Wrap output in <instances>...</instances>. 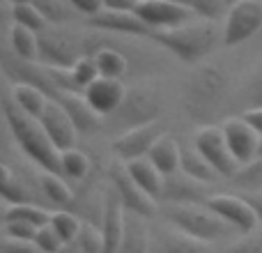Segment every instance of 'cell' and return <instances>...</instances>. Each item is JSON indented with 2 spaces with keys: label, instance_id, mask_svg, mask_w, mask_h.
Wrapping results in <instances>:
<instances>
[{
  "label": "cell",
  "instance_id": "obj_35",
  "mask_svg": "<svg viewBox=\"0 0 262 253\" xmlns=\"http://www.w3.org/2000/svg\"><path fill=\"white\" fill-rule=\"evenodd\" d=\"M175 3L184 5L195 16H200L203 21H212V23L228 14V5L223 0H175Z\"/></svg>",
  "mask_w": 262,
  "mask_h": 253
},
{
  "label": "cell",
  "instance_id": "obj_6",
  "mask_svg": "<svg viewBox=\"0 0 262 253\" xmlns=\"http://www.w3.org/2000/svg\"><path fill=\"white\" fill-rule=\"evenodd\" d=\"M83 55V35L67 30L64 26H49L39 32V60L51 69H72Z\"/></svg>",
  "mask_w": 262,
  "mask_h": 253
},
{
  "label": "cell",
  "instance_id": "obj_22",
  "mask_svg": "<svg viewBox=\"0 0 262 253\" xmlns=\"http://www.w3.org/2000/svg\"><path fill=\"white\" fill-rule=\"evenodd\" d=\"M35 189L26 177L18 173V168H12L7 161L3 163V205H21L35 203Z\"/></svg>",
  "mask_w": 262,
  "mask_h": 253
},
{
  "label": "cell",
  "instance_id": "obj_46",
  "mask_svg": "<svg viewBox=\"0 0 262 253\" xmlns=\"http://www.w3.org/2000/svg\"><path fill=\"white\" fill-rule=\"evenodd\" d=\"M246 200L251 203V207L255 209V214H258V221L262 226V191H249V194H242Z\"/></svg>",
  "mask_w": 262,
  "mask_h": 253
},
{
  "label": "cell",
  "instance_id": "obj_24",
  "mask_svg": "<svg viewBox=\"0 0 262 253\" xmlns=\"http://www.w3.org/2000/svg\"><path fill=\"white\" fill-rule=\"evenodd\" d=\"M7 92L14 99V104H16L26 115H30V118H35V120H39L41 115H44L46 106H49V101H51L39 88L26 86V83H14Z\"/></svg>",
  "mask_w": 262,
  "mask_h": 253
},
{
  "label": "cell",
  "instance_id": "obj_32",
  "mask_svg": "<svg viewBox=\"0 0 262 253\" xmlns=\"http://www.w3.org/2000/svg\"><path fill=\"white\" fill-rule=\"evenodd\" d=\"M230 182H232V186H235L239 194L262 191V157H255L253 161L244 163Z\"/></svg>",
  "mask_w": 262,
  "mask_h": 253
},
{
  "label": "cell",
  "instance_id": "obj_47",
  "mask_svg": "<svg viewBox=\"0 0 262 253\" xmlns=\"http://www.w3.org/2000/svg\"><path fill=\"white\" fill-rule=\"evenodd\" d=\"M9 5H26V3H32V0H7Z\"/></svg>",
  "mask_w": 262,
  "mask_h": 253
},
{
  "label": "cell",
  "instance_id": "obj_21",
  "mask_svg": "<svg viewBox=\"0 0 262 253\" xmlns=\"http://www.w3.org/2000/svg\"><path fill=\"white\" fill-rule=\"evenodd\" d=\"M39 194L44 200H49V205H53L55 209H72L76 194L69 186V180L58 173H46L41 171L39 175Z\"/></svg>",
  "mask_w": 262,
  "mask_h": 253
},
{
  "label": "cell",
  "instance_id": "obj_19",
  "mask_svg": "<svg viewBox=\"0 0 262 253\" xmlns=\"http://www.w3.org/2000/svg\"><path fill=\"white\" fill-rule=\"evenodd\" d=\"M124 95H127V88H124L122 81H118V78H104V76H99L83 92L85 101L101 118H108L111 113H115L118 106L122 104Z\"/></svg>",
  "mask_w": 262,
  "mask_h": 253
},
{
  "label": "cell",
  "instance_id": "obj_11",
  "mask_svg": "<svg viewBox=\"0 0 262 253\" xmlns=\"http://www.w3.org/2000/svg\"><path fill=\"white\" fill-rule=\"evenodd\" d=\"M205 205L214 214H219L228 226L235 228L239 235L255 230L260 223L255 209L251 207V203L242 194H214Z\"/></svg>",
  "mask_w": 262,
  "mask_h": 253
},
{
  "label": "cell",
  "instance_id": "obj_18",
  "mask_svg": "<svg viewBox=\"0 0 262 253\" xmlns=\"http://www.w3.org/2000/svg\"><path fill=\"white\" fill-rule=\"evenodd\" d=\"M41 126H44L46 136L51 138V143L64 152L69 147H76V138H78V131H76V124L74 120L69 118V113L58 104V101H49L46 106L44 115L39 118Z\"/></svg>",
  "mask_w": 262,
  "mask_h": 253
},
{
  "label": "cell",
  "instance_id": "obj_10",
  "mask_svg": "<svg viewBox=\"0 0 262 253\" xmlns=\"http://www.w3.org/2000/svg\"><path fill=\"white\" fill-rule=\"evenodd\" d=\"M214 196L212 184L198 182L186 173L177 171L163 177V186L159 194V205H205Z\"/></svg>",
  "mask_w": 262,
  "mask_h": 253
},
{
  "label": "cell",
  "instance_id": "obj_37",
  "mask_svg": "<svg viewBox=\"0 0 262 253\" xmlns=\"http://www.w3.org/2000/svg\"><path fill=\"white\" fill-rule=\"evenodd\" d=\"M219 253H262V226L226 242Z\"/></svg>",
  "mask_w": 262,
  "mask_h": 253
},
{
  "label": "cell",
  "instance_id": "obj_50",
  "mask_svg": "<svg viewBox=\"0 0 262 253\" xmlns=\"http://www.w3.org/2000/svg\"><path fill=\"white\" fill-rule=\"evenodd\" d=\"M260 37H262V32H260Z\"/></svg>",
  "mask_w": 262,
  "mask_h": 253
},
{
  "label": "cell",
  "instance_id": "obj_33",
  "mask_svg": "<svg viewBox=\"0 0 262 253\" xmlns=\"http://www.w3.org/2000/svg\"><path fill=\"white\" fill-rule=\"evenodd\" d=\"M51 226L69 244V242H76L78 233L83 228V219L72 209H55L53 217H51Z\"/></svg>",
  "mask_w": 262,
  "mask_h": 253
},
{
  "label": "cell",
  "instance_id": "obj_44",
  "mask_svg": "<svg viewBox=\"0 0 262 253\" xmlns=\"http://www.w3.org/2000/svg\"><path fill=\"white\" fill-rule=\"evenodd\" d=\"M140 0H104V9L113 12H136Z\"/></svg>",
  "mask_w": 262,
  "mask_h": 253
},
{
  "label": "cell",
  "instance_id": "obj_30",
  "mask_svg": "<svg viewBox=\"0 0 262 253\" xmlns=\"http://www.w3.org/2000/svg\"><path fill=\"white\" fill-rule=\"evenodd\" d=\"M53 212L37 203H21V205H3V221H26L37 228H44L51 223Z\"/></svg>",
  "mask_w": 262,
  "mask_h": 253
},
{
  "label": "cell",
  "instance_id": "obj_42",
  "mask_svg": "<svg viewBox=\"0 0 262 253\" xmlns=\"http://www.w3.org/2000/svg\"><path fill=\"white\" fill-rule=\"evenodd\" d=\"M0 253H44L35 242H21V240H9L5 237Z\"/></svg>",
  "mask_w": 262,
  "mask_h": 253
},
{
  "label": "cell",
  "instance_id": "obj_38",
  "mask_svg": "<svg viewBox=\"0 0 262 253\" xmlns=\"http://www.w3.org/2000/svg\"><path fill=\"white\" fill-rule=\"evenodd\" d=\"M72 76H74V81H76V86L85 92V88H90L92 83L101 76L99 67H97V60L92 58V55H81V58L76 60V65L72 67Z\"/></svg>",
  "mask_w": 262,
  "mask_h": 253
},
{
  "label": "cell",
  "instance_id": "obj_36",
  "mask_svg": "<svg viewBox=\"0 0 262 253\" xmlns=\"http://www.w3.org/2000/svg\"><path fill=\"white\" fill-rule=\"evenodd\" d=\"M76 246L81 253H104V235H101L99 223L83 221V228L76 237Z\"/></svg>",
  "mask_w": 262,
  "mask_h": 253
},
{
  "label": "cell",
  "instance_id": "obj_25",
  "mask_svg": "<svg viewBox=\"0 0 262 253\" xmlns=\"http://www.w3.org/2000/svg\"><path fill=\"white\" fill-rule=\"evenodd\" d=\"M182 173H186L189 177L198 182H205V184H216L221 182L223 177L219 175V171L198 152V150L191 145V147H182V166H180Z\"/></svg>",
  "mask_w": 262,
  "mask_h": 253
},
{
  "label": "cell",
  "instance_id": "obj_49",
  "mask_svg": "<svg viewBox=\"0 0 262 253\" xmlns=\"http://www.w3.org/2000/svg\"><path fill=\"white\" fill-rule=\"evenodd\" d=\"M258 157H262V138H260V150H258Z\"/></svg>",
  "mask_w": 262,
  "mask_h": 253
},
{
  "label": "cell",
  "instance_id": "obj_7",
  "mask_svg": "<svg viewBox=\"0 0 262 253\" xmlns=\"http://www.w3.org/2000/svg\"><path fill=\"white\" fill-rule=\"evenodd\" d=\"M262 32V0H239L223 21V46H239Z\"/></svg>",
  "mask_w": 262,
  "mask_h": 253
},
{
  "label": "cell",
  "instance_id": "obj_1",
  "mask_svg": "<svg viewBox=\"0 0 262 253\" xmlns=\"http://www.w3.org/2000/svg\"><path fill=\"white\" fill-rule=\"evenodd\" d=\"M230 83L216 65H198L182 86V113L198 126L219 124L228 106Z\"/></svg>",
  "mask_w": 262,
  "mask_h": 253
},
{
  "label": "cell",
  "instance_id": "obj_29",
  "mask_svg": "<svg viewBox=\"0 0 262 253\" xmlns=\"http://www.w3.org/2000/svg\"><path fill=\"white\" fill-rule=\"evenodd\" d=\"M92 58L97 60V67H99V74L104 78H118L122 81L124 76L131 72L129 67V60L122 51L113 49V46H101Z\"/></svg>",
  "mask_w": 262,
  "mask_h": 253
},
{
  "label": "cell",
  "instance_id": "obj_13",
  "mask_svg": "<svg viewBox=\"0 0 262 253\" xmlns=\"http://www.w3.org/2000/svg\"><path fill=\"white\" fill-rule=\"evenodd\" d=\"M136 14L152 28L157 30H170V28H180L184 23L193 21L195 14L189 7L175 3V0H140Z\"/></svg>",
  "mask_w": 262,
  "mask_h": 253
},
{
  "label": "cell",
  "instance_id": "obj_17",
  "mask_svg": "<svg viewBox=\"0 0 262 253\" xmlns=\"http://www.w3.org/2000/svg\"><path fill=\"white\" fill-rule=\"evenodd\" d=\"M152 253H214V249L207 242H200L161 221L152 226Z\"/></svg>",
  "mask_w": 262,
  "mask_h": 253
},
{
  "label": "cell",
  "instance_id": "obj_31",
  "mask_svg": "<svg viewBox=\"0 0 262 253\" xmlns=\"http://www.w3.org/2000/svg\"><path fill=\"white\" fill-rule=\"evenodd\" d=\"M32 3L41 12V16L49 26H67L78 14L69 0H32Z\"/></svg>",
  "mask_w": 262,
  "mask_h": 253
},
{
  "label": "cell",
  "instance_id": "obj_14",
  "mask_svg": "<svg viewBox=\"0 0 262 253\" xmlns=\"http://www.w3.org/2000/svg\"><path fill=\"white\" fill-rule=\"evenodd\" d=\"M221 129H223V136H226V143H228V147H230L232 157H235V161L239 163V168L258 157L262 136L246 122L242 115L239 118L223 120Z\"/></svg>",
  "mask_w": 262,
  "mask_h": 253
},
{
  "label": "cell",
  "instance_id": "obj_15",
  "mask_svg": "<svg viewBox=\"0 0 262 253\" xmlns=\"http://www.w3.org/2000/svg\"><path fill=\"white\" fill-rule=\"evenodd\" d=\"M90 30L111 32V35H127V37H149L154 30L138 16L136 12H113V9H101L99 14L88 18Z\"/></svg>",
  "mask_w": 262,
  "mask_h": 253
},
{
  "label": "cell",
  "instance_id": "obj_26",
  "mask_svg": "<svg viewBox=\"0 0 262 253\" xmlns=\"http://www.w3.org/2000/svg\"><path fill=\"white\" fill-rule=\"evenodd\" d=\"M127 168H129V175L136 180V184L147 191L152 198H157V203H159V194H161V186H163V173L147 157L136 159V161H127Z\"/></svg>",
  "mask_w": 262,
  "mask_h": 253
},
{
  "label": "cell",
  "instance_id": "obj_5",
  "mask_svg": "<svg viewBox=\"0 0 262 253\" xmlns=\"http://www.w3.org/2000/svg\"><path fill=\"white\" fill-rule=\"evenodd\" d=\"M163 111V99L161 92L152 86H131L127 88L122 104L118 106L115 113L104 118V124L108 122L111 131L115 134H124V131L138 129V126L159 122Z\"/></svg>",
  "mask_w": 262,
  "mask_h": 253
},
{
  "label": "cell",
  "instance_id": "obj_48",
  "mask_svg": "<svg viewBox=\"0 0 262 253\" xmlns=\"http://www.w3.org/2000/svg\"><path fill=\"white\" fill-rule=\"evenodd\" d=\"M223 3H226V5H228V9H230L232 5H237V3H239V0H223Z\"/></svg>",
  "mask_w": 262,
  "mask_h": 253
},
{
  "label": "cell",
  "instance_id": "obj_4",
  "mask_svg": "<svg viewBox=\"0 0 262 253\" xmlns=\"http://www.w3.org/2000/svg\"><path fill=\"white\" fill-rule=\"evenodd\" d=\"M159 219L207 244L230 242L239 235L207 205H159Z\"/></svg>",
  "mask_w": 262,
  "mask_h": 253
},
{
  "label": "cell",
  "instance_id": "obj_20",
  "mask_svg": "<svg viewBox=\"0 0 262 253\" xmlns=\"http://www.w3.org/2000/svg\"><path fill=\"white\" fill-rule=\"evenodd\" d=\"M118 253H152V223L147 217H140L127 209L124 233Z\"/></svg>",
  "mask_w": 262,
  "mask_h": 253
},
{
  "label": "cell",
  "instance_id": "obj_45",
  "mask_svg": "<svg viewBox=\"0 0 262 253\" xmlns=\"http://www.w3.org/2000/svg\"><path fill=\"white\" fill-rule=\"evenodd\" d=\"M242 118H244L246 122H249L262 136V109H246V111H242Z\"/></svg>",
  "mask_w": 262,
  "mask_h": 253
},
{
  "label": "cell",
  "instance_id": "obj_23",
  "mask_svg": "<svg viewBox=\"0 0 262 253\" xmlns=\"http://www.w3.org/2000/svg\"><path fill=\"white\" fill-rule=\"evenodd\" d=\"M147 159L163 173V177L172 175V173H177L182 166V145L177 143L170 134H163L161 138L157 140V145L149 150Z\"/></svg>",
  "mask_w": 262,
  "mask_h": 253
},
{
  "label": "cell",
  "instance_id": "obj_39",
  "mask_svg": "<svg viewBox=\"0 0 262 253\" xmlns=\"http://www.w3.org/2000/svg\"><path fill=\"white\" fill-rule=\"evenodd\" d=\"M242 104L246 109H262V67H258L244 81V86H242Z\"/></svg>",
  "mask_w": 262,
  "mask_h": 253
},
{
  "label": "cell",
  "instance_id": "obj_12",
  "mask_svg": "<svg viewBox=\"0 0 262 253\" xmlns=\"http://www.w3.org/2000/svg\"><path fill=\"white\" fill-rule=\"evenodd\" d=\"M163 134H166V126L159 120V122L145 124V126H138V129H131V131L115 136L111 150H113L115 159H120L124 163L136 161V159H145Z\"/></svg>",
  "mask_w": 262,
  "mask_h": 253
},
{
  "label": "cell",
  "instance_id": "obj_28",
  "mask_svg": "<svg viewBox=\"0 0 262 253\" xmlns=\"http://www.w3.org/2000/svg\"><path fill=\"white\" fill-rule=\"evenodd\" d=\"M60 168H62V177H67L69 182H83L92 175V161L83 150L69 147L64 152H60Z\"/></svg>",
  "mask_w": 262,
  "mask_h": 253
},
{
  "label": "cell",
  "instance_id": "obj_9",
  "mask_svg": "<svg viewBox=\"0 0 262 253\" xmlns=\"http://www.w3.org/2000/svg\"><path fill=\"white\" fill-rule=\"evenodd\" d=\"M193 147L216 168L219 175H221L223 180H232V177L237 175L239 163L235 161L230 147H228L221 124L198 126V131L193 134Z\"/></svg>",
  "mask_w": 262,
  "mask_h": 253
},
{
  "label": "cell",
  "instance_id": "obj_34",
  "mask_svg": "<svg viewBox=\"0 0 262 253\" xmlns=\"http://www.w3.org/2000/svg\"><path fill=\"white\" fill-rule=\"evenodd\" d=\"M12 23L16 26H23L28 30L37 32L39 35L41 30L49 28V23L44 21L41 12L35 7V3H26V5H12Z\"/></svg>",
  "mask_w": 262,
  "mask_h": 253
},
{
  "label": "cell",
  "instance_id": "obj_3",
  "mask_svg": "<svg viewBox=\"0 0 262 253\" xmlns=\"http://www.w3.org/2000/svg\"><path fill=\"white\" fill-rule=\"evenodd\" d=\"M149 39L161 51H166L168 55L182 60V62L200 65L216 49L221 32L216 30L212 21H191L180 28H170V30H157Z\"/></svg>",
  "mask_w": 262,
  "mask_h": 253
},
{
  "label": "cell",
  "instance_id": "obj_8",
  "mask_svg": "<svg viewBox=\"0 0 262 253\" xmlns=\"http://www.w3.org/2000/svg\"><path fill=\"white\" fill-rule=\"evenodd\" d=\"M108 182L113 184V189L118 191L120 200L122 205L129 209V212H136L140 217H147V219H154L159 217V203L157 198L147 194L145 189H140L136 184V180L129 175V168L124 161L115 159L108 168Z\"/></svg>",
  "mask_w": 262,
  "mask_h": 253
},
{
  "label": "cell",
  "instance_id": "obj_43",
  "mask_svg": "<svg viewBox=\"0 0 262 253\" xmlns=\"http://www.w3.org/2000/svg\"><path fill=\"white\" fill-rule=\"evenodd\" d=\"M69 3H72L74 9H76L78 14H83L85 18L95 16V14H99L101 9H104V0H69Z\"/></svg>",
  "mask_w": 262,
  "mask_h": 253
},
{
  "label": "cell",
  "instance_id": "obj_40",
  "mask_svg": "<svg viewBox=\"0 0 262 253\" xmlns=\"http://www.w3.org/2000/svg\"><path fill=\"white\" fill-rule=\"evenodd\" d=\"M35 244L39 246L44 253H60L64 249V244H67V242H64L62 237L53 230V226L49 223V226H44V228H39V230H37Z\"/></svg>",
  "mask_w": 262,
  "mask_h": 253
},
{
  "label": "cell",
  "instance_id": "obj_27",
  "mask_svg": "<svg viewBox=\"0 0 262 253\" xmlns=\"http://www.w3.org/2000/svg\"><path fill=\"white\" fill-rule=\"evenodd\" d=\"M9 49L16 58L37 62L39 60V35L23 26L12 23V28H9Z\"/></svg>",
  "mask_w": 262,
  "mask_h": 253
},
{
  "label": "cell",
  "instance_id": "obj_41",
  "mask_svg": "<svg viewBox=\"0 0 262 253\" xmlns=\"http://www.w3.org/2000/svg\"><path fill=\"white\" fill-rule=\"evenodd\" d=\"M39 228L26 221H3V233L9 240H21V242H35V235Z\"/></svg>",
  "mask_w": 262,
  "mask_h": 253
},
{
  "label": "cell",
  "instance_id": "obj_2",
  "mask_svg": "<svg viewBox=\"0 0 262 253\" xmlns=\"http://www.w3.org/2000/svg\"><path fill=\"white\" fill-rule=\"evenodd\" d=\"M0 106H3L5 124H7L14 143L21 147V152L26 154L35 166H39L41 171L62 175V168H60V150L51 143V138L46 136L39 120L23 113V111L14 104L9 92H3Z\"/></svg>",
  "mask_w": 262,
  "mask_h": 253
},
{
  "label": "cell",
  "instance_id": "obj_16",
  "mask_svg": "<svg viewBox=\"0 0 262 253\" xmlns=\"http://www.w3.org/2000/svg\"><path fill=\"white\" fill-rule=\"evenodd\" d=\"M124 219H127V207L122 205L118 191L108 182L106 196H104V212H101V219H99V228H101L104 246H106L104 253H118L120 242H122V233H124Z\"/></svg>",
  "mask_w": 262,
  "mask_h": 253
}]
</instances>
